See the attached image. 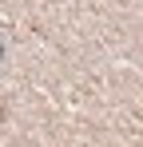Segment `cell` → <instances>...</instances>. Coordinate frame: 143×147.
Wrapping results in <instances>:
<instances>
[]
</instances>
